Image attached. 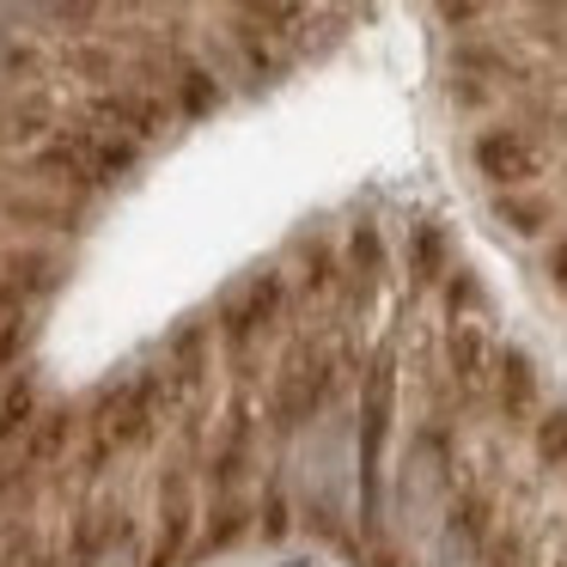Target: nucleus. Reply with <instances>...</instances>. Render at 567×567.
I'll return each instance as SVG.
<instances>
[{
    "mask_svg": "<svg viewBox=\"0 0 567 567\" xmlns=\"http://www.w3.org/2000/svg\"><path fill=\"white\" fill-rule=\"evenodd\" d=\"M396 415V348L379 342L360 379V421H354V464H360V525L379 537L384 525V440Z\"/></svg>",
    "mask_w": 567,
    "mask_h": 567,
    "instance_id": "nucleus-1",
    "label": "nucleus"
},
{
    "mask_svg": "<svg viewBox=\"0 0 567 567\" xmlns=\"http://www.w3.org/2000/svg\"><path fill=\"white\" fill-rule=\"evenodd\" d=\"M470 172L488 189H518L537 184L549 172V147H543V128L525 116H501V123H482L470 135Z\"/></svg>",
    "mask_w": 567,
    "mask_h": 567,
    "instance_id": "nucleus-2",
    "label": "nucleus"
},
{
    "mask_svg": "<svg viewBox=\"0 0 567 567\" xmlns=\"http://www.w3.org/2000/svg\"><path fill=\"white\" fill-rule=\"evenodd\" d=\"M323 403H330V354L311 348V342L287 348L281 379H275V415H281V427H306V421H318Z\"/></svg>",
    "mask_w": 567,
    "mask_h": 567,
    "instance_id": "nucleus-3",
    "label": "nucleus"
},
{
    "mask_svg": "<svg viewBox=\"0 0 567 567\" xmlns=\"http://www.w3.org/2000/svg\"><path fill=\"white\" fill-rule=\"evenodd\" d=\"M281 306H287V281L281 275H250L245 287H238L233 299H226V311H220V330H226V342L233 348H250L257 336H269L275 330V318H281Z\"/></svg>",
    "mask_w": 567,
    "mask_h": 567,
    "instance_id": "nucleus-4",
    "label": "nucleus"
},
{
    "mask_svg": "<svg viewBox=\"0 0 567 567\" xmlns=\"http://www.w3.org/2000/svg\"><path fill=\"white\" fill-rule=\"evenodd\" d=\"M488 396L494 409H501V421H537V396H543V372L537 360H530V348L506 342L501 354H494V379H488Z\"/></svg>",
    "mask_w": 567,
    "mask_h": 567,
    "instance_id": "nucleus-5",
    "label": "nucleus"
},
{
    "mask_svg": "<svg viewBox=\"0 0 567 567\" xmlns=\"http://www.w3.org/2000/svg\"><path fill=\"white\" fill-rule=\"evenodd\" d=\"M403 262H409V281H415V287H440L445 275L457 269V238H452V226L433 220V214H415V220H409Z\"/></svg>",
    "mask_w": 567,
    "mask_h": 567,
    "instance_id": "nucleus-6",
    "label": "nucleus"
},
{
    "mask_svg": "<svg viewBox=\"0 0 567 567\" xmlns=\"http://www.w3.org/2000/svg\"><path fill=\"white\" fill-rule=\"evenodd\" d=\"M488 214H494V226H501L506 238H549V226L561 220V208H555V196H543L537 184H518V189H494V202H488Z\"/></svg>",
    "mask_w": 567,
    "mask_h": 567,
    "instance_id": "nucleus-7",
    "label": "nucleus"
},
{
    "mask_svg": "<svg viewBox=\"0 0 567 567\" xmlns=\"http://www.w3.org/2000/svg\"><path fill=\"white\" fill-rule=\"evenodd\" d=\"M494 354H501V348H488L482 323H457V318H452V336H445V360H452V379L464 384V391H488Z\"/></svg>",
    "mask_w": 567,
    "mask_h": 567,
    "instance_id": "nucleus-8",
    "label": "nucleus"
},
{
    "mask_svg": "<svg viewBox=\"0 0 567 567\" xmlns=\"http://www.w3.org/2000/svg\"><path fill=\"white\" fill-rule=\"evenodd\" d=\"M342 257H348V275H354L360 287H379V275H384V238H379V226L372 220H354L348 226V245H342Z\"/></svg>",
    "mask_w": 567,
    "mask_h": 567,
    "instance_id": "nucleus-9",
    "label": "nucleus"
},
{
    "mask_svg": "<svg viewBox=\"0 0 567 567\" xmlns=\"http://www.w3.org/2000/svg\"><path fill=\"white\" fill-rule=\"evenodd\" d=\"M530 457H537L543 470H567V403L543 409V415L530 421Z\"/></svg>",
    "mask_w": 567,
    "mask_h": 567,
    "instance_id": "nucleus-10",
    "label": "nucleus"
},
{
    "mask_svg": "<svg viewBox=\"0 0 567 567\" xmlns=\"http://www.w3.org/2000/svg\"><path fill=\"white\" fill-rule=\"evenodd\" d=\"M445 530H452L457 549L476 555L482 549V530H488V501H482V494H457L452 513H445Z\"/></svg>",
    "mask_w": 567,
    "mask_h": 567,
    "instance_id": "nucleus-11",
    "label": "nucleus"
},
{
    "mask_svg": "<svg viewBox=\"0 0 567 567\" xmlns=\"http://www.w3.org/2000/svg\"><path fill=\"white\" fill-rule=\"evenodd\" d=\"M501 7H506V0H433V19H440V31L464 38V31H482V25H488Z\"/></svg>",
    "mask_w": 567,
    "mask_h": 567,
    "instance_id": "nucleus-12",
    "label": "nucleus"
},
{
    "mask_svg": "<svg viewBox=\"0 0 567 567\" xmlns=\"http://www.w3.org/2000/svg\"><path fill=\"white\" fill-rule=\"evenodd\" d=\"M440 293H445V311H452V318H464V311H482L488 306V293H482V281L470 269H452L440 281Z\"/></svg>",
    "mask_w": 567,
    "mask_h": 567,
    "instance_id": "nucleus-13",
    "label": "nucleus"
},
{
    "mask_svg": "<svg viewBox=\"0 0 567 567\" xmlns=\"http://www.w3.org/2000/svg\"><path fill=\"white\" fill-rule=\"evenodd\" d=\"M80 567H135V543H128L123 530H111L104 543H86Z\"/></svg>",
    "mask_w": 567,
    "mask_h": 567,
    "instance_id": "nucleus-14",
    "label": "nucleus"
},
{
    "mask_svg": "<svg viewBox=\"0 0 567 567\" xmlns=\"http://www.w3.org/2000/svg\"><path fill=\"white\" fill-rule=\"evenodd\" d=\"M543 275H549V287L567 299V233L549 238V250H543Z\"/></svg>",
    "mask_w": 567,
    "mask_h": 567,
    "instance_id": "nucleus-15",
    "label": "nucleus"
},
{
    "mask_svg": "<svg viewBox=\"0 0 567 567\" xmlns=\"http://www.w3.org/2000/svg\"><path fill=\"white\" fill-rule=\"evenodd\" d=\"M7 55H13V43H7V31H0V62H7Z\"/></svg>",
    "mask_w": 567,
    "mask_h": 567,
    "instance_id": "nucleus-16",
    "label": "nucleus"
}]
</instances>
